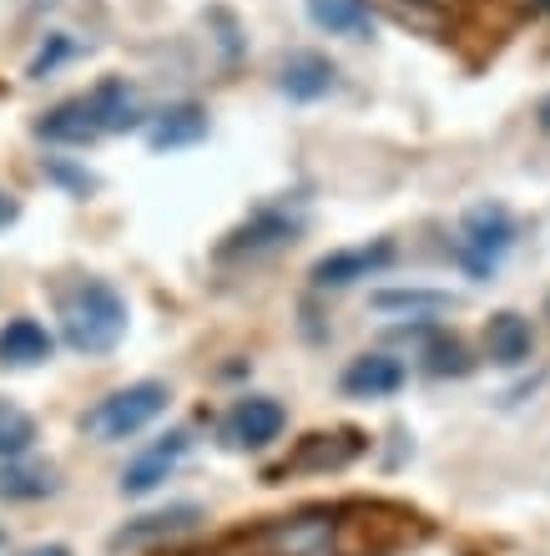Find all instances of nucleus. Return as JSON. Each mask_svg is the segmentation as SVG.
<instances>
[{
  "label": "nucleus",
  "mask_w": 550,
  "mask_h": 556,
  "mask_svg": "<svg viewBox=\"0 0 550 556\" xmlns=\"http://www.w3.org/2000/svg\"><path fill=\"white\" fill-rule=\"evenodd\" d=\"M137 122H142L137 117V91H131L127 81H102V87L87 91V97H72V102L51 106V112L36 122V137L81 147V142H97L102 132H127Z\"/></svg>",
  "instance_id": "1"
},
{
  "label": "nucleus",
  "mask_w": 550,
  "mask_h": 556,
  "mask_svg": "<svg viewBox=\"0 0 550 556\" xmlns=\"http://www.w3.org/2000/svg\"><path fill=\"white\" fill-rule=\"evenodd\" d=\"M61 329H66V344L81 354H106L121 344L127 334V304L112 283H76L66 299H61Z\"/></svg>",
  "instance_id": "2"
},
{
  "label": "nucleus",
  "mask_w": 550,
  "mask_h": 556,
  "mask_svg": "<svg viewBox=\"0 0 550 556\" xmlns=\"http://www.w3.org/2000/svg\"><path fill=\"white\" fill-rule=\"evenodd\" d=\"M510 243H515V218L500 203H479L464 213L460 223V264L470 278H495V268L506 264Z\"/></svg>",
  "instance_id": "3"
},
{
  "label": "nucleus",
  "mask_w": 550,
  "mask_h": 556,
  "mask_svg": "<svg viewBox=\"0 0 550 556\" xmlns=\"http://www.w3.org/2000/svg\"><path fill=\"white\" fill-rule=\"evenodd\" d=\"M162 410H167V390H162L157 380H142V384H127V390L106 395L102 405L87 415V430L102 440H127V435H137V430H146Z\"/></svg>",
  "instance_id": "4"
},
{
  "label": "nucleus",
  "mask_w": 550,
  "mask_h": 556,
  "mask_svg": "<svg viewBox=\"0 0 550 556\" xmlns=\"http://www.w3.org/2000/svg\"><path fill=\"white\" fill-rule=\"evenodd\" d=\"M247 552L253 556H333V521L329 516H293V521L253 531Z\"/></svg>",
  "instance_id": "5"
},
{
  "label": "nucleus",
  "mask_w": 550,
  "mask_h": 556,
  "mask_svg": "<svg viewBox=\"0 0 550 556\" xmlns=\"http://www.w3.org/2000/svg\"><path fill=\"white\" fill-rule=\"evenodd\" d=\"M278 430H283V405L268 395H247L238 400L222 420V440H228L232 451H263V445H273Z\"/></svg>",
  "instance_id": "6"
},
{
  "label": "nucleus",
  "mask_w": 550,
  "mask_h": 556,
  "mask_svg": "<svg viewBox=\"0 0 550 556\" xmlns=\"http://www.w3.org/2000/svg\"><path fill=\"white\" fill-rule=\"evenodd\" d=\"M394 243H363V249H338L314 264V283L319 289H348L359 278H374L379 268H389Z\"/></svg>",
  "instance_id": "7"
},
{
  "label": "nucleus",
  "mask_w": 550,
  "mask_h": 556,
  "mask_svg": "<svg viewBox=\"0 0 550 556\" xmlns=\"http://www.w3.org/2000/svg\"><path fill=\"white\" fill-rule=\"evenodd\" d=\"M188 445H192V440L182 435V430L162 435L157 445H152V451L137 455V460L127 466V476H121V491H127V496H146V491H157V485L177 470V460L188 455Z\"/></svg>",
  "instance_id": "8"
},
{
  "label": "nucleus",
  "mask_w": 550,
  "mask_h": 556,
  "mask_svg": "<svg viewBox=\"0 0 550 556\" xmlns=\"http://www.w3.org/2000/svg\"><path fill=\"white\" fill-rule=\"evenodd\" d=\"M278 87L289 91L293 102H319V97H329L333 91L329 56H319V51H293V56L283 61V72H278Z\"/></svg>",
  "instance_id": "9"
},
{
  "label": "nucleus",
  "mask_w": 550,
  "mask_h": 556,
  "mask_svg": "<svg viewBox=\"0 0 550 556\" xmlns=\"http://www.w3.org/2000/svg\"><path fill=\"white\" fill-rule=\"evenodd\" d=\"M405 384V365L394 354H363L354 365L344 369V390L359 400H379V395H394Z\"/></svg>",
  "instance_id": "10"
},
{
  "label": "nucleus",
  "mask_w": 550,
  "mask_h": 556,
  "mask_svg": "<svg viewBox=\"0 0 550 556\" xmlns=\"http://www.w3.org/2000/svg\"><path fill=\"white\" fill-rule=\"evenodd\" d=\"M530 344H536V334H530V324H525L521 314H495V319L485 324V350H490L495 365H525V359H530Z\"/></svg>",
  "instance_id": "11"
},
{
  "label": "nucleus",
  "mask_w": 550,
  "mask_h": 556,
  "mask_svg": "<svg viewBox=\"0 0 550 556\" xmlns=\"http://www.w3.org/2000/svg\"><path fill=\"white\" fill-rule=\"evenodd\" d=\"M0 359L5 365H46L51 359V334H46V324L36 319H11L0 329Z\"/></svg>",
  "instance_id": "12"
},
{
  "label": "nucleus",
  "mask_w": 550,
  "mask_h": 556,
  "mask_svg": "<svg viewBox=\"0 0 550 556\" xmlns=\"http://www.w3.org/2000/svg\"><path fill=\"white\" fill-rule=\"evenodd\" d=\"M308 21L329 36H354V41H363L374 26L363 0H308Z\"/></svg>",
  "instance_id": "13"
},
{
  "label": "nucleus",
  "mask_w": 550,
  "mask_h": 556,
  "mask_svg": "<svg viewBox=\"0 0 550 556\" xmlns=\"http://www.w3.org/2000/svg\"><path fill=\"white\" fill-rule=\"evenodd\" d=\"M293 233H298V218H289V213H258V218L247 223V228H238L228 243V253H268V249H283V243H293Z\"/></svg>",
  "instance_id": "14"
},
{
  "label": "nucleus",
  "mask_w": 550,
  "mask_h": 556,
  "mask_svg": "<svg viewBox=\"0 0 550 556\" xmlns=\"http://www.w3.org/2000/svg\"><path fill=\"white\" fill-rule=\"evenodd\" d=\"M203 132H207V112L188 102V106H172V112H162V117L152 122L146 142L157 147V152H172V147H192Z\"/></svg>",
  "instance_id": "15"
},
{
  "label": "nucleus",
  "mask_w": 550,
  "mask_h": 556,
  "mask_svg": "<svg viewBox=\"0 0 550 556\" xmlns=\"http://www.w3.org/2000/svg\"><path fill=\"white\" fill-rule=\"evenodd\" d=\"M203 521L197 506H172V511H157V516H142L137 527H127L116 536V546H137V542H152V536H177V531H192Z\"/></svg>",
  "instance_id": "16"
},
{
  "label": "nucleus",
  "mask_w": 550,
  "mask_h": 556,
  "mask_svg": "<svg viewBox=\"0 0 550 556\" xmlns=\"http://www.w3.org/2000/svg\"><path fill=\"white\" fill-rule=\"evenodd\" d=\"M455 299L449 293H435V289H389V293H374V308L394 314V308H405V314H439L449 308Z\"/></svg>",
  "instance_id": "17"
},
{
  "label": "nucleus",
  "mask_w": 550,
  "mask_h": 556,
  "mask_svg": "<svg viewBox=\"0 0 550 556\" xmlns=\"http://www.w3.org/2000/svg\"><path fill=\"white\" fill-rule=\"evenodd\" d=\"M30 440H36L30 415L15 410V405H0V455H5V460H15V455L30 451Z\"/></svg>",
  "instance_id": "18"
},
{
  "label": "nucleus",
  "mask_w": 550,
  "mask_h": 556,
  "mask_svg": "<svg viewBox=\"0 0 550 556\" xmlns=\"http://www.w3.org/2000/svg\"><path fill=\"white\" fill-rule=\"evenodd\" d=\"M76 46H72V36H51V46H41L36 51V61H30V76H46V72H56L61 61L72 56Z\"/></svg>",
  "instance_id": "19"
},
{
  "label": "nucleus",
  "mask_w": 550,
  "mask_h": 556,
  "mask_svg": "<svg viewBox=\"0 0 550 556\" xmlns=\"http://www.w3.org/2000/svg\"><path fill=\"white\" fill-rule=\"evenodd\" d=\"M21 556H72L66 546H36V552H21Z\"/></svg>",
  "instance_id": "20"
},
{
  "label": "nucleus",
  "mask_w": 550,
  "mask_h": 556,
  "mask_svg": "<svg viewBox=\"0 0 550 556\" xmlns=\"http://www.w3.org/2000/svg\"><path fill=\"white\" fill-rule=\"evenodd\" d=\"M540 127H546V132H550V97H546V102H540Z\"/></svg>",
  "instance_id": "21"
},
{
  "label": "nucleus",
  "mask_w": 550,
  "mask_h": 556,
  "mask_svg": "<svg viewBox=\"0 0 550 556\" xmlns=\"http://www.w3.org/2000/svg\"><path fill=\"white\" fill-rule=\"evenodd\" d=\"M525 5H530V11H550V0H525Z\"/></svg>",
  "instance_id": "22"
}]
</instances>
